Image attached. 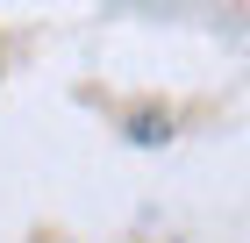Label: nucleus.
Masks as SVG:
<instances>
[{
	"label": "nucleus",
	"mask_w": 250,
	"mask_h": 243,
	"mask_svg": "<svg viewBox=\"0 0 250 243\" xmlns=\"http://www.w3.org/2000/svg\"><path fill=\"white\" fill-rule=\"evenodd\" d=\"M165 136H172V114H136V122H129V143H165Z\"/></svg>",
	"instance_id": "1"
}]
</instances>
